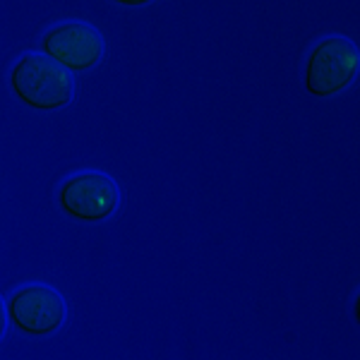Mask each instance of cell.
<instances>
[{
  "label": "cell",
  "instance_id": "1",
  "mask_svg": "<svg viewBox=\"0 0 360 360\" xmlns=\"http://www.w3.org/2000/svg\"><path fill=\"white\" fill-rule=\"evenodd\" d=\"M10 89L34 111H60L72 101L75 77L44 53H27L10 70Z\"/></svg>",
  "mask_w": 360,
  "mask_h": 360
},
{
  "label": "cell",
  "instance_id": "2",
  "mask_svg": "<svg viewBox=\"0 0 360 360\" xmlns=\"http://www.w3.org/2000/svg\"><path fill=\"white\" fill-rule=\"evenodd\" d=\"M358 49L346 37H327L312 46L305 60L303 84L310 96L329 98L346 91L358 77Z\"/></svg>",
  "mask_w": 360,
  "mask_h": 360
},
{
  "label": "cell",
  "instance_id": "3",
  "mask_svg": "<svg viewBox=\"0 0 360 360\" xmlns=\"http://www.w3.org/2000/svg\"><path fill=\"white\" fill-rule=\"evenodd\" d=\"M58 209L82 224H98L113 217L120 205V190L106 173L82 171L63 180L56 195Z\"/></svg>",
  "mask_w": 360,
  "mask_h": 360
},
{
  "label": "cell",
  "instance_id": "4",
  "mask_svg": "<svg viewBox=\"0 0 360 360\" xmlns=\"http://www.w3.org/2000/svg\"><path fill=\"white\" fill-rule=\"evenodd\" d=\"M8 324L27 336H49L63 327L68 307L63 295L46 283H27L5 303Z\"/></svg>",
  "mask_w": 360,
  "mask_h": 360
},
{
  "label": "cell",
  "instance_id": "5",
  "mask_svg": "<svg viewBox=\"0 0 360 360\" xmlns=\"http://www.w3.org/2000/svg\"><path fill=\"white\" fill-rule=\"evenodd\" d=\"M41 53L68 72H86L103 58V37L86 22H60L41 37Z\"/></svg>",
  "mask_w": 360,
  "mask_h": 360
},
{
  "label": "cell",
  "instance_id": "6",
  "mask_svg": "<svg viewBox=\"0 0 360 360\" xmlns=\"http://www.w3.org/2000/svg\"><path fill=\"white\" fill-rule=\"evenodd\" d=\"M115 5H123V8H142V5H149L154 0H111Z\"/></svg>",
  "mask_w": 360,
  "mask_h": 360
},
{
  "label": "cell",
  "instance_id": "7",
  "mask_svg": "<svg viewBox=\"0 0 360 360\" xmlns=\"http://www.w3.org/2000/svg\"><path fill=\"white\" fill-rule=\"evenodd\" d=\"M5 329H8V312H5V303L0 298V339L5 336Z\"/></svg>",
  "mask_w": 360,
  "mask_h": 360
}]
</instances>
